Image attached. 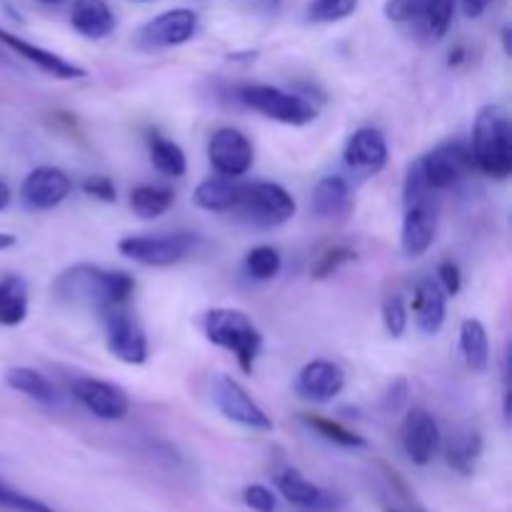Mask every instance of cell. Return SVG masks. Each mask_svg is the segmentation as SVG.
Segmentation results:
<instances>
[{
	"label": "cell",
	"instance_id": "cell-1",
	"mask_svg": "<svg viewBox=\"0 0 512 512\" xmlns=\"http://www.w3.org/2000/svg\"><path fill=\"white\" fill-rule=\"evenodd\" d=\"M133 290V275L123 273V270H105L90 263H78L63 270L53 283V293L65 303L90 305L98 310L125 305Z\"/></svg>",
	"mask_w": 512,
	"mask_h": 512
},
{
	"label": "cell",
	"instance_id": "cell-2",
	"mask_svg": "<svg viewBox=\"0 0 512 512\" xmlns=\"http://www.w3.org/2000/svg\"><path fill=\"white\" fill-rule=\"evenodd\" d=\"M475 170L488 178L505 180L512 175V125L503 105H485L473 125Z\"/></svg>",
	"mask_w": 512,
	"mask_h": 512
},
{
	"label": "cell",
	"instance_id": "cell-3",
	"mask_svg": "<svg viewBox=\"0 0 512 512\" xmlns=\"http://www.w3.org/2000/svg\"><path fill=\"white\" fill-rule=\"evenodd\" d=\"M205 338L218 348L228 350L238 360V368L243 373L253 375L255 360L263 350V335L255 328L253 320L235 308H215L205 313L203 320Z\"/></svg>",
	"mask_w": 512,
	"mask_h": 512
},
{
	"label": "cell",
	"instance_id": "cell-4",
	"mask_svg": "<svg viewBox=\"0 0 512 512\" xmlns=\"http://www.w3.org/2000/svg\"><path fill=\"white\" fill-rule=\"evenodd\" d=\"M230 213L253 228H278L295 215V200L278 183H248L240 185Z\"/></svg>",
	"mask_w": 512,
	"mask_h": 512
},
{
	"label": "cell",
	"instance_id": "cell-5",
	"mask_svg": "<svg viewBox=\"0 0 512 512\" xmlns=\"http://www.w3.org/2000/svg\"><path fill=\"white\" fill-rule=\"evenodd\" d=\"M200 245V235L195 233H170V235H128L118 243L120 255L150 268H170L188 255H193Z\"/></svg>",
	"mask_w": 512,
	"mask_h": 512
},
{
	"label": "cell",
	"instance_id": "cell-6",
	"mask_svg": "<svg viewBox=\"0 0 512 512\" xmlns=\"http://www.w3.org/2000/svg\"><path fill=\"white\" fill-rule=\"evenodd\" d=\"M238 98L240 103L248 105L255 113L285 125H308L318 115L308 100L295 93H288V90L275 88V85H243L238 90Z\"/></svg>",
	"mask_w": 512,
	"mask_h": 512
},
{
	"label": "cell",
	"instance_id": "cell-7",
	"mask_svg": "<svg viewBox=\"0 0 512 512\" xmlns=\"http://www.w3.org/2000/svg\"><path fill=\"white\" fill-rule=\"evenodd\" d=\"M103 320L105 345L110 355L125 365H143L148 360V338L135 315L128 313L123 305H115V308L103 310Z\"/></svg>",
	"mask_w": 512,
	"mask_h": 512
},
{
	"label": "cell",
	"instance_id": "cell-8",
	"mask_svg": "<svg viewBox=\"0 0 512 512\" xmlns=\"http://www.w3.org/2000/svg\"><path fill=\"white\" fill-rule=\"evenodd\" d=\"M213 400L215 408L235 425H243L248 430H260V433H268L273 430V420L270 415L250 398L248 390L233 380L230 375H215L213 380Z\"/></svg>",
	"mask_w": 512,
	"mask_h": 512
},
{
	"label": "cell",
	"instance_id": "cell-9",
	"mask_svg": "<svg viewBox=\"0 0 512 512\" xmlns=\"http://www.w3.org/2000/svg\"><path fill=\"white\" fill-rule=\"evenodd\" d=\"M430 190L453 188L475 170L473 150L465 143H443L418 160Z\"/></svg>",
	"mask_w": 512,
	"mask_h": 512
},
{
	"label": "cell",
	"instance_id": "cell-10",
	"mask_svg": "<svg viewBox=\"0 0 512 512\" xmlns=\"http://www.w3.org/2000/svg\"><path fill=\"white\" fill-rule=\"evenodd\" d=\"M73 398L100 420H123L130 410V400L120 385L105 383L98 378H78L70 385Z\"/></svg>",
	"mask_w": 512,
	"mask_h": 512
},
{
	"label": "cell",
	"instance_id": "cell-11",
	"mask_svg": "<svg viewBox=\"0 0 512 512\" xmlns=\"http://www.w3.org/2000/svg\"><path fill=\"white\" fill-rule=\"evenodd\" d=\"M208 158L213 168L225 178H240L253 168V143L235 128L215 130L208 143Z\"/></svg>",
	"mask_w": 512,
	"mask_h": 512
},
{
	"label": "cell",
	"instance_id": "cell-12",
	"mask_svg": "<svg viewBox=\"0 0 512 512\" xmlns=\"http://www.w3.org/2000/svg\"><path fill=\"white\" fill-rule=\"evenodd\" d=\"M70 190H73V180L68 178L65 170L43 165L25 175L23 185H20V198L28 210H53L68 198Z\"/></svg>",
	"mask_w": 512,
	"mask_h": 512
},
{
	"label": "cell",
	"instance_id": "cell-13",
	"mask_svg": "<svg viewBox=\"0 0 512 512\" xmlns=\"http://www.w3.org/2000/svg\"><path fill=\"white\" fill-rule=\"evenodd\" d=\"M403 448L405 455L415 465L433 463L435 455L443 448V433L438 428V420L425 408H413L403 420Z\"/></svg>",
	"mask_w": 512,
	"mask_h": 512
},
{
	"label": "cell",
	"instance_id": "cell-14",
	"mask_svg": "<svg viewBox=\"0 0 512 512\" xmlns=\"http://www.w3.org/2000/svg\"><path fill=\"white\" fill-rule=\"evenodd\" d=\"M198 30V15L188 8L165 10L140 28V43L148 48H175L188 43Z\"/></svg>",
	"mask_w": 512,
	"mask_h": 512
},
{
	"label": "cell",
	"instance_id": "cell-15",
	"mask_svg": "<svg viewBox=\"0 0 512 512\" xmlns=\"http://www.w3.org/2000/svg\"><path fill=\"white\" fill-rule=\"evenodd\" d=\"M295 393L310 403H330L345 388V373L330 360H313L295 378Z\"/></svg>",
	"mask_w": 512,
	"mask_h": 512
},
{
	"label": "cell",
	"instance_id": "cell-16",
	"mask_svg": "<svg viewBox=\"0 0 512 512\" xmlns=\"http://www.w3.org/2000/svg\"><path fill=\"white\" fill-rule=\"evenodd\" d=\"M275 485H278L280 495L288 500L290 505H298L303 510L313 512H330L340 508L343 500L338 498L330 490H323L320 485L310 483L308 478H303V473H298L295 468H285L275 475Z\"/></svg>",
	"mask_w": 512,
	"mask_h": 512
},
{
	"label": "cell",
	"instance_id": "cell-17",
	"mask_svg": "<svg viewBox=\"0 0 512 512\" xmlns=\"http://www.w3.org/2000/svg\"><path fill=\"white\" fill-rule=\"evenodd\" d=\"M345 165L358 175H378L388 165V143L375 128H360L345 145Z\"/></svg>",
	"mask_w": 512,
	"mask_h": 512
},
{
	"label": "cell",
	"instance_id": "cell-18",
	"mask_svg": "<svg viewBox=\"0 0 512 512\" xmlns=\"http://www.w3.org/2000/svg\"><path fill=\"white\" fill-rule=\"evenodd\" d=\"M435 233H438V213H435V205L430 200L418 205H408L403 218V233H400V245H403L405 255H410V258L423 255L435 243Z\"/></svg>",
	"mask_w": 512,
	"mask_h": 512
},
{
	"label": "cell",
	"instance_id": "cell-19",
	"mask_svg": "<svg viewBox=\"0 0 512 512\" xmlns=\"http://www.w3.org/2000/svg\"><path fill=\"white\" fill-rule=\"evenodd\" d=\"M0 43H5L8 48H13L20 58L30 60V63L38 65L43 73L53 75V78H58V80H75V78H83L85 75V68H80V65L60 58V55H55L53 50H45V48H40V45L28 43V40L18 38V35L8 33V30H3V28H0Z\"/></svg>",
	"mask_w": 512,
	"mask_h": 512
},
{
	"label": "cell",
	"instance_id": "cell-20",
	"mask_svg": "<svg viewBox=\"0 0 512 512\" xmlns=\"http://www.w3.org/2000/svg\"><path fill=\"white\" fill-rule=\"evenodd\" d=\"M445 290L440 288L435 280L425 278L415 285L413 295V315L415 325L423 335H438L440 328L445 325V313H448V303H445Z\"/></svg>",
	"mask_w": 512,
	"mask_h": 512
},
{
	"label": "cell",
	"instance_id": "cell-21",
	"mask_svg": "<svg viewBox=\"0 0 512 512\" xmlns=\"http://www.w3.org/2000/svg\"><path fill=\"white\" fill-rule=\"evenodd\" d=\"M70 25L83 38L103 40L115 30V15L105 0H75L70 10Z\"/></svg>",
	"mask_w": 512,
	"mask_h": 512
},
{
	"label": "cell",
	"instance_id": "cell-22",
	"mask_svg": "<svg viewBox=\"0 0 512 512\" xmlns=\"http://www.w3.org/2000/svg\"><path fill=\"white\" fill-rule=\"evenodd\" d=\"M28 283L23 275H5L0 278V325L15 328L28 318Z\"/></svg>",
	"mask_w": 512,
	"mask_h": 512
},
{
	"label": "cell",
	"instance_id": "cell-23",
	"mask_svg": "<svg viewBox=\"0 0 512 512\" xmlns=\"http://www.w3.org/2000/svg\"><path fill=\"white\" fill-rule=\"evenodd\" d=\"M460 353L465 365L475 373H485L490 365V340L488 330L478 318H468L460 325Z\"/></svg>",
	"mask_w": 512,
	"mask_h": 512
},
{
	"label": "cell",
	"instance_id": "cell-24",
	"mask_svg": "<svg viewBox=\"0 0 512 512\" xmlns=\"http://www.w3.org/2000/svg\"><path fill=\"white\" fill-rule=\"evenodd\" d=\"M5 385L18 390V393L28 395L30 400H35V403L40 405L58 403V393H55L53 383H50L43 373H38V370L33 368H10L8 373H5Z\"/></svg>",
	"mask_w": 512,
	"mask_h": 512
},
{
	"label": "cell",
	"instance_id": "cell-25",
	"mask_svg": "<svg viewBox=\"0 0 512 512\" xmlns=\"http://www.w3.org/2000/svg\"><path fill=\"white\" fill-rule=\"evenodd\" d=\"M240 185L233 180H205L195 188L193 200L198 208L208 210V213H230L235 208V200H238Z\"/></svg>",
	"mask_w": 512,
	"mask_h": 512
},
{
	"label": "cell",
	"instance_id": "cell-26",
	"mask_svg": "<svg viewBox=\"0 0 512 512\" xmlns=\"http://www.w3.org/2000/svg\"><path fill=\"white\" fill-rule=\"evenodd\" d=\"M350 190L340 175H328V178L320 180L313 190V213L320 218H333V215L343 213L345 205H348Z\"/></svg>",
	"mask_w": 512,
	"mask_h": 512
},
{
	"label": "cell",
	"instance_id": "cell-27",
	"mask_svg": "<svg viewBox=\"0 0 512 512\" xmlns=\"http://www.w3.org/2000/svg\"><path fill=\"white\" fill-rule=\"evenodd\" d=\"M173 203H175L173 190L158 188V185H138V188L130 193V208H133V213L148 220L168 213Z\"/></svg>",
	"mask_w": 512,
	"mask_h": 512
},
{
	"label": "cell",
	"instance_id": "cell-28",
	"mask_svg": "<svg viewBox=\"0 0 512 512\" xmlns=\"http://www.w3.org/2000/svg\"><path fill=\"white\" fill-rule=\"evenodd\" d=\"M150 160L155 168L168 178H183L188 170V160H185L183 148L173 140L163 138V135H153L150 138Z\"/></svg>",
	"mask_w": 512,
	"mask_h": 512
},
{
	"label": "cell",
	"instance_id": "cell-29",
	"mask_svg": "<svg viewBox=\"0 0 512 512\" xmlns=\"http://www.w3.org/2000/svg\"><path fill=\"white\" fill-rule=\"evenodd\" d=\"M480 453H483V438L478 433H465L460 438H455L453 443L445 448V455H448V463L455 473L460 475H473L475 465H478Z\"/></svg>",
	"mask_w": 512,
	"mask_h": 512
},
{
	"label": "cell",
	"instance_id": "cell-30",
	"mask_svg": "<svg viewBox=\"0 0 512 512\" xmlns=\"http://www.w3.org/2000/svg\"><path fill=\"white\" fill-rule=\"evenodd\" d=\"M303 423L308 425L310 430H315L318 435H323L330 443L340 445V448H365V438L358 435L355 430L345 428V425L335 423L330 418H320V415H303Z\"/></svg>",
	"mask_w": 512,
	"mask_h": 512
},
{
	"label": "cell",
	"instance_id": "cell-31",
	"mask_svg": "<svg viewBox=\"0 0 512 512\" xmlns=\"http://www.w3.org/2000/svg\"><path fill=\"white\" fill-rule=\"evenodd\" d=\"M455 0H423V13H420V23L425 25L430 38L440 40L448 35L450 23H453Z\"/></svg>",
	"mask_w": 512,
	"mask_h": 512
},
{
	"label": "cell",
	"instance_id": "cell-32",
	"mask_svg": "<svg viewBox=\"0 0 512 512\" xmlns=\"http://www.w3.org/2000/svg\"><path fill=\"white\" fill-rule=\"evenodd\" d=\"M245 268L255 280H273L283 268V258L273 245H258L245 255Z\"/></svg>",
	"mask_w": 512,
	"mask_h": 512
},
{
	"label": "cell",
	"instance_id": "cell-33",
	"mask_svg": "<svg viewBox=\"0 0 512 512\" xmlns=\"http://www.w3.org/2000/svg\"><path fill=\"white\" fill-rule=\"evenodd\" d=\"M355 258H358V255H355V250L348 248V245H330L328 250H323V253L315 258L313 268H310V275H313L315 280H325L330 278V275L338 273L343 265L353 263Z\"/></svg>",
	"mask_w": 512,
	"mask_h": 512
},
{
	"label": "cell",
	"instance_id": "cell-34",
	"mask_svg": "<svg viewBox=\"0 0 512 512\" xmlns=\"http://www.w3.org/2000/svg\"><path fill=\"white\" fill-rule=\"evenodd\" d=\"M358 0H313L308 8V18L315 23H338L355 13Z\"/></svg>",
	"mask_w": 512,
	"mask_h": 512
},
{
	"label": "cell",
	"instance_id": "cell-35",
	"mask_svg": "<svg viewBox=\"0 0 512 512\" xmlns=\"http://www.w3.org/2000/svg\"><path fill=\"white\" fill-rule=\"evenodd\" d=\"M383 325L390 338H403L408 330V305L400 295H388L383 300Z\"/></svg>",
	"mask_w": 512,
	"mask_h": 512
},
{
	"label": "cell",
	"instance_id": "cell-36",
	"mask_svg": "<svg viewBox=\"0 0 512 512\" xmlns=\"http://www.w3.org/2000/svg\"><path fill=\"white\" fill-rule=\"evenodd\" d=\"M0 508H10L18 512H55L45 503H40V500L30 498V495L25 493H18L15 488L5 485L3 480H0Z\"/></svg>",
	"mask_w": 512,
	"mask_h": 512
},
{
	"label": "cell",
	"instance_id": "cell-37",
	"mask_svg": "<svg viewBox=\"0 0 512 512\" xmlns=\"http://www.w3.org/2000/svg\"><path fill=\"white\" fill-rule=\"evenodd\" d=\"M403 193H405V208H408V205H418V203H425V200H428L430 188H428V183H425L423 170H420L418 163L410 165Z\"/></svg>",
	"mask_w": 512,
	"mask_h": 512
},
{
	"label": "cell",
	"instance_id": "cell-38",
	"mask_svg": "<svg viewBox=\"0 0 512 512\" xmlns=\"http://www.w3.org/2000/svg\"><path fill=\"white\" fill-rule=\"evenodd\" d=\"M420 13H423V0H388L385 3V18L393 23L420 20Z\"/></svg>",
	"mask_w": 512,
	"mask_h": 512
},
{
	"label": "cell",
	"instance_id": "cell-39",
	"mask_svg": "<svg viewBox=\"0 0 512 512\" xmlns=\"http://www.w3.org/2000/svg\"><path fill=\"white\" fill-rule=\"evenodd\" d=\"M243 503L255 512H275V495L265 485H248L243 490Z\"/></svg>",
	"mask_w": 512,
	"mask_h": 512
},
{
	"label": "cell",
	"instance_id": "cell-40",
	"mask_svg": "<svg viewBox=\"0 0 512 512\" xmlns=\"http://www.w3.org/2000/svg\"><path fill=\"white\" fill-rule=\"evenodd\" d=\"M85 195L95 200H103V203H115L118 200V193H115V185L108 175H93V178L83 180Z\"/></svg>",
	"mask_w": 512,
	"mask_h": 512
},
{
	"label": "cell",
	"instance_id": "cell-41",
	"mask_svg": "<svg viewBox=\"0 0 512 512\" xmlns=\"http://www.w3.org/2000/svg\"><path fill=\"white\" fill-rule=\"evenodd\" d=\"M408 398H410L408 380H405V378H395L393 383H390V388L385 390L383 408L388 410V413H398V410H403L405 405H408Z\"/></svg>",
	"mask_w": 512,
	"mask_h": 512
},
{
	"label": "cell",
	"instance_id": "cell-42",
	"mask_svg": "<svg viewBox=\"0 0 512 512\" xmlns=\"http://www.w3.org/2000/svg\"><path fill=\"white\" fill-rule=\"evenodd\" d=\"M438 278H440V288L445 290V295H458L460 288H463V275H460V268L455 260H443L438 265Z\"/></svg>",
	"mask_w": 512,
	"mask_h": 512
},
{
	"label": "cell",
	"instance_id": "cell-43",
	"mask_svg": "<svg viewBox=\"0 0 512 512\" xmlns=\"http://www.w3.org/2000/svg\"><path fill=\"white\" fill-rule=\"evenodd\" d=\"M493 0H463V13L468 18H480Z\"/></svg>",
	"mask_w": 512,
	"mask_h": 512
},
{
	"label": "cell",
	"instance_id": "cell-44",
	"mask_svg": "<svg viewBox=\"0 0 512 512\" xmlns=\"http://www.w3.org/2000/svg\"><path fill=\"white\" fill-rule=\"evenodd\" d=\"M8 203H10V188L0 180V210L8 208Z\"/></svg>",
	"mask_w": 512,
	"mask_h": 512
},
{
	"label": "cell",
	"instance_id": "cell-45",
	"mask_svg": "<svg viewBox=\"0 0 512 512\" xmlns=\"http://www.w3.org/2000/svg\"><path fill=\"white\" fill-rule=\"evenodd\" d=\"M13 245H15V235L0 233V250H8V248H13Z\"/></svg>",
	"mask_w": 512,
	"mask_h": 512
},
{
	"label": "cell",
	"instance_id": "cell-46",
	"mask_svg": "<svg viewBox=\"0 0 512 512\" xmlns=\"http://www.w3.org/2000/svg\"><path fill=\"white\" fill-rule=\"evenodd\" d=\"M465 55H463V48H458L455 50V53H450V60H448V65H458L460 60H463Z\"/></svg>",
	"mask_w": 512,
	"mask_h": 512
},
{
	"label": "cell",
	"instance_id": "cell-47",
	"mask_svg": "<svg viewBox=\"0 0 512 512\" xmlns=\"http://www.w3.org/2000/svg\"><path fill=\"white\" fill-rule=\"evenodd\" d=\"M40 3H45V5H55V3H63V0H40Z\"/></svg>",
	"mask_w": 512,
	"mask_h": 512
},
{
	"label": "cell",
	"instance_id": "cell-48",
	"mask_svg": "<svg viewBox=\"0 0 512 512\" xmlns=\"http://www.w3.org/2000/svg\"><path fill=\"white\" fill-rule=\"evenodd\" d=\"M388 512H400V510H388Z\"/></svg>",
	"mask_w": 512,
	"mask_h": 512
}]
</instances>
